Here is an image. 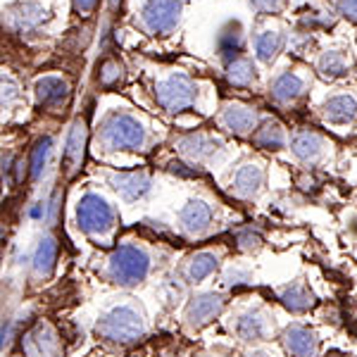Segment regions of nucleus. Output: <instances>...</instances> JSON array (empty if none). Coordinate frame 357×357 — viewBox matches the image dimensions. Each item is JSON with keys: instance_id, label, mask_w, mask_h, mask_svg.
Masks as SVG:
<instances>
[{"instance_id": "nucleus-1", "label": "nucleus", "mask_w": 357, "mask_h": 357, "mask_svg": "<svg viewBox=\"0 0 357 357\" xmlns=\"http://www.w3.org/2000/svg\"><path fill=\"white\" fill-rule=\"evenodd\" d=\"M98 143L105 151H143L148 143V129L134 114L114 110L100 122Z\"/></svg>"}, {"instance_id": "nucleus-2", "label": "nucleus", "mask_w": 357, "mask_h": 357, "mask_svg": "<svg viewBox=\"0 0 357 357\" xmlns=\"http://www.w3.org/2000/svg\"><path fill=\"white\" fill-rule=\"evenodd\" d=\"M151 267H153V260L146 248L138 243H124V245L114 248L112 255L107 257L105 276L112 284L131 289V286H138L148 279Z\"/></svg>"}, {"instance_id": "nucleus-3", "label": "nucleus", "mask_w": 357, "mask_h": 357, "mask_svg": "<svg viewBox=\"0 0 357 357\" xmlns=\"http://www.w3.org/2000/svg\"><path fill=\"white\" fill-rule=\"evenodd\" d=\"M96 333L107 343L129 345L146 336V321L134 305H114L98 319Z\"/></svg>"}, {"instance_id": "nucleus-4", "label": "nucleus", "mask_w": 357, "mask_h": 357, "mask_svg": "<svg viewBox=\"0 0 357 357\" xmlns=\"http://www.w3.org/2000/svg\"><path fill=\"white\" fill-rule=\"evenodd\" d=\"M77 222L86 236L105 238V236L112 234L114 224H117V212L102 195L84 193L77 205Z\"/></svg>"}, {"instance_id": "nucleus-5", "label": "nucleus", "mask_w": 357, "mask_h": 357, "mask_svg": "<svg viewBox=\"0 0 357 357\" xmlns=\"http://www.w3.org/2000/svg\"><path fill=\"white\" fill-rule=\"evenodd\" d=\"M195 98H198V86L183 72H174L155 84V100L169 114L191 110L195 105Z\"/></svg>"}, {"instance_id": "nucleus-6", "label": "nucleus", "mask_w": 357, "mask_h": 357, "mask_svg": "<svg viewBox=\"0 0 357 357\" xmlns=\"http://www.w3.org/2000/svg\"><path fill=\"white\" fill-rule=\"evenodd\" d=\"M181 20V0H146L138 10L136 24L148 36H169Z\"/></svg>"}, {"instance_id": "nucleus-7", "label": "nucleus", "mask_w": 357, "mask_h": 357, "mask_svg": "<svg viewBox=\"0 0 357 357\" xmlns=\"http://www.w3.org/2000/svg\"><path fill=\"white\" fill-rule=\"evenodd\" d=\"M26 357H62L65 355V345L62 338L48 321H38L22 338Z\"/></svg>"}, {"instance_id": "nucleus-8", "label": "nucleus", "mask_w": 357, "mask_h": 357, "mask_svg": "<svg viewBox=\"0 0 357 357\" xmlns=\"http://www.w3.org/2000/svg\"><path fill=\"white\" fill-rule=\"evenodd\" d=\"M48 20V10L38 0H20L13 8L5 10V24L15 33H31Z\"/></svg>"}, {"instance_id": "nucleus-9", "label": "nucleus", "mask_w": 357, "mask_h": 357, "mask_svg": "<svg viewBox=\"0 0 357 357\" xmlns=\"http://www.w3.org/2000/svg\"><path fill=\"white\" fill-rule=\"evenodd\" d=\"M220 124L234 136H252L262 122L255 107L245 105V102H227L222 107Z\"/></svg>"}, {"instance_id": "nucleus-10", "label": "nucleus", "mask_w": 357, "mask_h": 357, "mask_svg": "<svg viewBox=\"0 0 357 357\" xmlns=\"http://www.w3.org/2000/svg\"><path fill=\"white\" fill-rule=\"evenodd\" d=\"M224 310V296L220 293H200L186 307V324L191 329H203L215 317H220Z\"/></svg>"}, {"instance_id": "nucleus-11", "label": "nucleus", "mask_w": 357, "mask_h": 357, "mask_svg": "<svg viewBox=\"0 0 357 357\" xmlns=\"http://www.w3.org/2000/svg\"><path fill=\"white\" fill-rule=\"evenodd\" d=\"M236 333H238L241 341L248 343L267 341L269 333H272V319H269V314L262 307L245 310L238 317V321H236Z\"/></svg>"}, {"instance_id": "nucleus-12", "label": "nucleus", "mask_w": 357, "mask_h": 357, "mask_svg": "<svg viewBox=\"0 0 357 357\" xmlns=\"http://www.w3.org/2000/svg\"><path fill=\"white\" fill-rule=\"evenodd\" d=\"M220 148V141H217L212 134H205V131H195V134H186L176 141V151L178 155L188 160V162H203V160L212 158Z\"/></svg>"}, {"instance_id": "nucleus-13", "label": "nucleus", "mask_w": 357, "mask_h": 357, "mask_svg": "<svg viewBox=\"0 0 357 357\" xmlns=\"http://www.w3.org/2000/svg\"><path fill=\"white\" fill-rule=\"evenodd\" d=\"M33 93H36L38 105L45 110H60L67 105L69 100V84L62 77H41L33 86Z\"/></svg>"}, {"instance_id": "nucleus-14", "label": "nucleus", "mask_w": 357, "mask_h": 357, "mask_svg": "<svg viewBox=\"0 0 357 357\" xmlns=\"http://www.w3.org/2000/svg\"><path fill=\"white\" fill-rule=\"evenodd\" d=\"M107 181L124 200H141L153 186L151 176L146 172H114V174L107 176Z\"/></svg>"}, {"instance_id": "nucleus-15", "label": "nucleus", "mask_w": 357, "mask_h": 357, "mask_svg": "<svg viewBox=\"0 0 357 357\" xmlns=\"http://www.w3.org/2000/svg\"><path fill=\"white\" fill-rule=\"evenodd\" d=\"M305 96V79L298 77L296 72H284L274 79L269 86V98L272 102L281 107H289L293 102H298Z\"/></svg>"}, {"instance_id": "nucleus-16", "label": "nucleus", "mask_w": 357, "mask_h": 357, "mask_svg": "<svg viewBox=\"0 0 357 357\" xmlns=\"http://www.w3.org/2000/svg\"><path fill=\"white\" fill-rule=\"evenodd\" d=\"M291 148H293V155H296L303 165H317L324 158L326 141H324V136L317 134L312 129H301L293 136Z\"/></svg>"}, {"instance_id": "nucleus-17", "label": "nucleus", "mask_w": 357, "mask_h": 357, "mask_svg": "<svg viewBox=\"0 0 357 357\" xmlns=\"http://www.w3.org/2000/svg\"><path fill=\"white\" fill-rule=\"evenodd\" d=\"M284 348L293 357H317V353H319V338L307 326L291 324L284 331Z\"/></svg>"}, {"instance_id": "nucleus-18", "label": "nucleus", "mask_w": 357, "mask_h": 357, "mask_svg": "<svg viewBox=\"0 0 357 357\" xmlns=\"http://www.w3.org/2000/svg\"><path fill=\"white\" fill-rule=\"evenodd\" d=\"M178 222H181V229L188 236H200L212 222L210 203H205V200H200V198L188 200V205L183 207L181 215H178Z\"/></svg>"}, {"instance_id": "nucleus-19", "label": "nucleus", "mask_w": 357, "mask_h": 357, "mask_svg": "<svg viewBox=\"0 0 357 357\" xmlns=\"http://www.w3.org/2000/svg\"><path fill=\"white\" fill-rule=\"evenodd\" d=\"M264 186V169L262 165L248 162L236 172L234 176V195L241 200H250L260 193V188Z\"/></svg>"}, {"instance_id": "nucleus-20", "label": "nucleus", "mask_w": 357, "mask_h": 357, "mask_svg": "<svg viewBox=\"0 0 357 357\" xmlns=\"http://www.w3.org/2000/svg\"><path fill=\"white\" fill-rule=\"evenodd\" d=\"M84 155H86V126L82 119L72 124V131L67 136L65 143V167H67V176H74L84 165Z\"/></svg>"}, {"instance_id": "nucleus-21", "label": "nucleus", "mask_w": 357, "mask_h": 357, "mask_svg": "<svg viewBox=\"0 0 357 357\" xmlns=\"http://www.w3.org/2000/svg\"><path fill=\"white\" fill-rule=\"evenodd\" d=\"M326 122L331 124H350L357 117V98L355 96H333L321 107Z\"/></svg>"}, {"instance_id": "nucleus-22", "label": "nucleus", "mask_w": 357, "mask_h": 357, "mask_svg": "<svg viewBox=\"0 0 357 357\" xmlns=\"http://www.w3.org/2000/svg\"><path fill=\"white\" fill-rule=\"evenodd\" d=\"M284 43H286V36L279 29H262V31H257V36H255L257 60L264 62V65H272L281 50H284Z\"/></svg>"}, {"instance_id": "nucleus-23", "label": "nucleus", "mask_w": 357, "mask_h": 357, "mask_svg": "<svg viewBox=\"0 0 357 357\" xmlns=\"http://www.w3.org/2000/svg\"><path fill=\"white\" fill-rule=\"evenodd\" d=\"M281 305L291 312L301 314V312H307V310L314 307V293L303 284V281H296V284H289L279 296Z\"/></svg>"}, {"instance_id": "nucleus-24", "label": "nucleus", "mask_w": 357, "mask_h": 357, "mask_svg": "<svg viewBox=\"0 0 357 357\" xmlns=\"http://www.w3.org/2000/svg\"><path fill=\"white\" fill-rule=\"evenodd\" d=\"M350 67H353V62H350V57L343 53V50H326V53L319 55V60H317V72H319L321 79H341L345 74L350 72Z\"/></svg>"}, {"instance_id": "nucleus-25", "label": "nucleus", "mask_w": 357, "mask_h": 357, "mask_svg": "<svg viewBox=\"0 0 357 357\" xmlns=\"http://www.w3.org/2000/svg\"><path fill=\"white\" fill-rule=\"evenodd\" d=\"M252 143L262 151H281L286 146V129L276 119H264L252 134Z\"/></svg>"}, {"instance_id": "nucleus-26", "label": "nucleus", "mask_w": 357, "mask_h": 357, "mask_svg": "<svg viewBox=\"0 0 357 357\" xmlns=\"http://www.w3.org/2000/svg\"><path fill=\"white\" fill-rule=\"evenodd\" d=\"M217 267H220V257L210 250H200L186 262V267H183V279L191 281V284H198V281L207 279Z\"/></svg>"}, {"instance_id": "nucleus-27", "label": "nucleus", "mask_w": 357, "mask_h": 357, "mask_svg": "<svg viewBox=\"0 0 357 357\" xmlns=\"http://www.w3.org/2000/svg\"><path fill=\"white\" fill-rule=\"evenodd\" d=\"M55 260H57V241L53 236H43L36 252H33V276L36 279H48L55 269Z\"/></svg>"}, {"instance_id": "nucleus-28", "label": "nucleus", "mask_w": 357, "mask_h": 357, "mask_svg": "<svg viewBox=\"0 0 357 357\" xmlns=\"http://www.w3.org/2000/svg\"><path fill=\"white\" fill-rule=\"evenodd\" d=\"M217 48H220V55L224 57V62H234L241 57V50H243V29L238 24H229L222 29L220 38H217Z\"/></svg>"}, {"instance_id": "nucleus-29", "label": "nucleus", "mask_w": 357, "mask_h": 357, "mask_svg": "<svg viewBox=\"0 0 357 357\" xmlns=\"http://www.w3.org/2000/svg\"><path fill=\"white\" fill-rule=\"evenodd\" d=\"M224 77H227V84L234 86V89H250L257 79V72H255L252 60H248V57H238V60L229 62Z\"/></svg>"}, {"instance_id": "nucleus-30", "label": "nucleus", "mask_w": 357, "mask_h": 357, "mask_svg": "<svg viewBox=\"0 0 357 357\" xmlns=\"http://www.w3.org/2000/svg\"><path fill=\"white\" fill-rule=\"evenodd\" d=\"M50 153H53V138H38L36 146L31 148V155H29V174H31V178H41L45 165L50 160Z\"/></svg>"}, {"instance_id": "nucleus-31", "label": "nucleus", "mask_w": 357, "mask_h": 357, "mask_svg": "<svg viewBox=\"0 0 357 357\" xmlns=\"http://www.w3.org/2000/svg\"><path fill=\"white\" fill-rule=\"evenodd\" d=\"M122 79H124V67L119 65V60H114V57H105V60L100 62L98 84H100L102 89H114L117 84H122Z\"/></svg>"}, {"instance_id": "nucleus-32", "label": "nucleus", "mask_w": 357, "mask_h": 357, "mask_svg": "<svg viewBox=\"0 0 357 357\" xmlns=\"http://www.w3.org/2000/svg\"><path fill=\"white\" fill-rule=\"evenodd\" d=\"M236 241H238V250L252 252V250H257V248H260V243H262V234L257 231V229L248 227V229H243V231L236 234Z\"/></svg>"}, {"instance_id": "nucleus-33", "label": "nucleus", "mask_w": 357, "mask_h": 357, "mask_svg": "<svg viewBox=\"0 0 357 357\" xmlns=\"http://www.w3.org/2000/svg\"><path fill=\"white\" fill-rule=\"evenodd\" d=\"M248 3L260 15H279L286 8V0H248Z\"/></svg>"}, {"instance_id": "nucleus-34", "label": "nucleus", "mask_w": 357, "mask_h": 357, "mask_svg": "<svg viewBox=\"0 0 357 357\" xmlns=\"http://www.w3.org/2000/svg\"><path fill=\"white\" fill-rule=\"evenodd\" d=\"M17 98H20V86L10 74H3V110H8Z\"/></svg>"}, {"instance_id": "nucleus-35", "label": "nucleus", "mask_w": 357, "mask_h": 357, "mask_svg": "<svg viewBox=\"0 0 357 357\" xmlns=\"http://www.w3.org/2000/svg\"><path fill=\"white\" fill-rule=\"evenodd\" d=\"M250 279H252L250 269H243V267H229L227 274H224V281H227L229 286H243Z\"/></svg>"}, {"instance_id": "nucleus-36", "label": "nucleus", "mask_w": 357, "mask_h": 357, "mask_svg": "<svg viewBox=\"0 0 357 357\" xmlns=\"http://www.w3.org/2000/svg\"><path fill=\"white\" fill-rule=\"evenodd\" d=\"M336 8H338V15L345 17L348 22H353V24H357V0H338Z\"/></svg>"}, {"instance_id": "nucleus-37", "label": "nucleus", "mask_w": 357, "mask_h": 357, "mask_svg": "<svg viewBox=\"0 0 357 357\" xmlns=\"http://www.w3.org/2000/svg\"><path fill=\"white\" fill-rule=\"evenodd\" d=\"M72 5H74V13L77 15L89 17L91 13H96V8L100 5V0H72Z\"/></svg>"}, {"instance_id": "nucleus-38", "label": "nucleus", "mask_w": 357, "mask_h": 357, "mask_svg": "<svg viewBox=\"0 0 357 357\" xmlns=\"http://www.w3.org/2000/svg\"><path fill=\"white\" fill-rule=\"evenodd\" d=\"M13 341V321H5L3 324V348Z\"/></svg>"}, {"instance_id": "nucleus-39", "label": "nucleus", "mask_w": 357, "mask_h": 357, "mask_svg": "<svg viewBox=\"0 0 357 357\" xmlns=\"http://www.w3.org/2000/svg\"><path fill=\"white\" fill-rule=\"evenodd\" d=\"M248 357H272L269 353H264V350H255V353H250Z\"/></svg>"}, {"instance_id": "nucleus-40", "label": "nucleus", "mask_w": 357, "mask_h": 357, "mask_svg": "<svg viewBox=\"0 0 357 357\" xmlns=\"http://www.w3.org/2000/svg\"><path fill=\"white\" fill-rule=\"evenodd\" d=\"M119 3H122V0H107V5H110V8H112V10H114V8H117V5H119Z\"/></svg>"}, {"instance_id": "nucleus-41", "label": "nucleus", "mask_w": 357, "mask_h": 357, "mask_svg": "<svg viewBox=\"0 0 357 357\" xmlns=\"http://www.w3.org/2000/svg\"><path fill=\"white\" fill-rule=\"evenodd\" d=\"M200 357H215V355H200Z\"/></svg>"}]
</instances>
